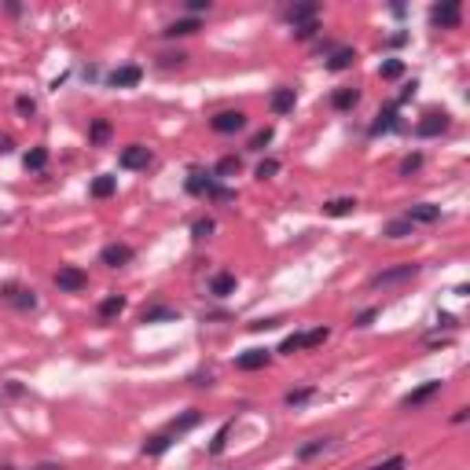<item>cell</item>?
<instances>
[{
    "label": "cell",
    "instance_id": "obj_1",
    "mask_svg": "<svg viewBox=\"0 0 470 470\" xmlns=\"http://www.w3.org/2000/svg\"><path fill=\"white\" fill-rule=\"evenodd\" d=\"M188 191L191 195H210V199H232V191H224L217 184V177H210V173H191Z\"/></svg>",
    "mask_w": 470,
    "mask_h": 470
},
{
    "label": "cell",
    "instance_id": "obj_2",
    "mask_svg": "<svg viewBox=\"0 0 470 470\" xmlns=\"http://www.w3.org/2000/svg\"><path fill=\"white\" fill-rule=\"evenodd\" d=\"M415 276H419V265H393V269H382L371 276V287H393V283L415 280Z\"/></svg>",
    "mask_w": 470,
    "mask_h": 470
},
{
    "label": "cell",
    "instance_id": "obj_3",
    "mask_svg": "<svg viewBox=\"0 0 470 470\" xmlns=\"http://www.w3.org/2000/svg\"><path fill=\"white\" fill-rule=\"evenodd\" d=\"M56 287L59 291H85V287H89V276H85L81 269H74V265H63V269L56 272Z\"/></svg>",
    "mask_w": 470,
    "mask_h": 470
},
{
    "label": "cell",
    "instance_id": "obj_4",
    "mask_svg": "<svg viewBox=\"0 0 470 470\" xmlns=\"http://www.w3.org/2000/svg\"><path fill=\"white\" fill-rule=\"evenodd\" d=\"M459 15H463L459 0H448V4H437L434 12H430V23L441 26V30H452V26H459Z\"/></svg>",
    "mask_w": 470,
    "mask_h": 470
},
{
    "label": "cell",
    "instance_id": "obj_5",
    "mask_svg": "<svg viewBox=\"0 0 470 470\" xmlns=\"http://www.w3.org/2000/svg\"><path fill=\"white\" fill-rule=\"evenodd\" d=\"M213 133H239V129H247V114L243 111H221V114H213Z\"/></svg>",
    "mask_w": 470,
    "mask_h": 470
},
{
    "label": "cell",
    "instance_id": "obj_6",
    "mask_svg": "<svg viewBox=\"0 0 470 470\" xmlns=\"http://www.w3.org/2000/svg\"><path fill=\"white\" fill-rule=\"evenodd\" d=\"M100 261L111 265V269H122V265L133 261V247H125V243H111V247L100 250Z\"/></svg>",
    "mask_w": 470,
    "mask_h": 470
},
{
    "label": "cell",
    "instance_id": "obj_7",
    "mask_svg": "<svg viewBox=\"0 0 470 470\" xmlns=\"http://www.w3.org/2000/svg\"><path fill=\"white\" fill-rule=\"evenodd\" d=\"M404 221H412V224H437V221H441V210L430 206V202H415V206H408V213H404Z\"/></svg>",
    "mask_w": 470,
    "mask_h": 470
},
{
    "label": "cell",
    "instance_id": "obj_8",
    "mask_svg": "<svg viewBox=\"0 0 470 470\" xmlns=\"http://www.w3.org/2000/svg\"><path fill=\"white\" fill-rule=\"evenodd\" d=\"M147 162H151V151L147 147H140V144H129L122 151V166L125 169H147Z\"/></svg>",
    "mask_w": 470,
    "mask_h": 470
},
{
    "label": "cell",
    "instance_id": "obj_9",
    "mask_svg": "<svg viewBox=\"0 0 470 470\" xmlns=\"http://www.w3.org/2000/svg\"><path fill=\"white\" fill-rule=\"evenodd\" d=\"M269 364V349H247L243 357H235V368L239 371H258Z\"/></svg>",
    "mask_w": 470,
    "mask_h": 470
},
{
    "label": "cell",
    "instance_id": "obj_10",
    "mask_svg": "<svg viewBox=\"0 0 470 470\" xmlns=\"http://www.w3.org/2000/svg\"><path fill=\"white\" fill-rule=\"evenodd\" d=\"M441 393V382H423L419 390H412L408 397H404V408H419V404H426L430 397H437Z\"/></svg>",
    "mask_w": 470,
    "mask_h": 470
},
{
    "label": "cell",
    "instance_id": "obj_11",
    "mask_svg": "<svg viewBox=\"0 0 470 470\" xmlns=\"http://www.w3.org/2000/svg\"><path fill=\"white\" fill-rule=\"evenodd\" d=\"M448 129V114H426L419 125H415V133L419 136H441Z\"/></svg>",
    "mask_w": 470,
    "mask_h": 470
},
{
    "label": "cell",
    "instance_id": "obj_12",
    "mask_svg": "<svg viewBox=\"0 0 470 470\" xmlns=\"http://www.w3.org/2000/svg\"><path fill=\"white\" fill-rule=\"evenodd\" d=\"M287 23H291L294 30L305 26V23H316V4H294V8H287Z\"/></svg>",
    "mask_w": 470,
    "mask_h": 470
},
{
    "label": "cell",
    "instance_id": "obj_13",
    "mask_svg": "<svg viewBox=\"0 0 470 470\" xmlns=\"http://www.w3.org/2000/svg\"><path fill=\"white\" fill-rule=\"evenodd\" d=\"M107 81H111L114 89H133V85L140 81V67H118Z\"/></svg>",
    "mask_w": 470,
    "mask_h": 470
},
{
    "label": "cell",
    "instance_id": "obj_14",
    "mask_svg": "<svg viewBox=\"0 0 470 470\" xmlns=\"http://www.w3.org/2000/svg\"><path fill=\"white\" fill-rule=\"evenodd\" d=\"M269 103H272V111H276V114H291V111H294V103H298V96H294V89H276Z\"/></svg>",
    "mask_w": 470,
    "mask_h": 470
},
{
    "label": "cell",
    "instance_id": "obj_15",
    "mask_svg": "<svg viewBox=\"0 0 470 470\" xmlns=\"http://www.w3.org/2000/svg\"><path fill=\"white\" fill-rule=\"evenodd\" d=\"M195 423H199V412L191 408V412H184V415H180V419H173V423H169L162 434H169V437H180V434H188V430H191V426H195Z\"/></svg>",
    "mask_w": 470,
    "mask_h": 470
},
{
    "label": "cell",
    "instance_id": "obj_16",
    "mask_svg": "<svg viewBox=\"0 0 470 470\" xmlns=\"http://www.w3.org/2000/svg\"><path fill=\"white\" fill-rule=\"evenodd\" d=\"M4 298H8L12 305H19V309H34V305H37L34 291H23V287H4Z\"/></svg>",
    "mask_w": 470,
    "mask_h": 470
},
{
    "label": "cell",
    "instance_id": "obj_17",
    "mask_svg": "<svg viewBox=\"0 0 470 470\" xmlns=\"http://www.w3.org/2000/svg\"><path fill=\"white\" fill-rule=\"evenodd\" d=\"M122 313H125V298L122 294H111V298H103V302H100V320H114Z\"/></svg>",
    "mask_w": 470,
    "mask_h": 470
},
{
    "label": "cell",
    "instance_id": "obj_18",
    "mask_svg": "<svg viewBox=\"0 0 470 470\" xmlns=\"http://www.w3.org/2000/svg\"><path fill=\"white\" fill-rule=\"evenodd\" d=\"M210 291L217 294V298H228V294L235 291V276H232V272H217V276L210 280Z\"/></svg>",
    "mask_w": 470,
    "mask_h": 470
},
{
    "label": "cell",
    "instance_id": "obj_19",
    "mask_svg": "<svg viewBox=\"0 0 470 470\" xmlns=\"http://www.w3.org/2000/svg\"><path fill=\"white\" fill-rule=\"evenodd\" d=\"M352 59H357V52H352V48H335V52H331V59H327V70H346V67H352Z\"/></svg>",
    "mask_w": 470,
    "mask_h": 470
},
{
    "label": "cell",
    "instance_id": "obj_20",
    "mask_svg": "<svg viewBox=\"0 0 470 470\" xmlns=\"http://www.w3.org/2000/svg\"><path fill=\"white\" fill-rule=\"evenodd\" d=\"M195 30H199V19H180V23L162 30V37H188V34H195Z\"/></svg>",
    "mask_w": 470,
    "mask_h": 470
},
{
    "label": "cell",
    "instance_id": "obj_21",
    "mask_svg": "<svg viewBox=\"0 0 470 470\" xmlns=\"http://www.w3.org/2000/svg\"><path fill=\"white\" fill-rule=\"evenodd\" d=\"M352 210H357V199H331L324 206L327 217H346V213H352Z\"/></svg>",
    "mask_w": 470,
    "mask_h": 470
},
{
    "label": "cell",
    "instance_id": "obj_22",
    "mask_svg": "<svg viewBox=\"0 0 470 470\" xmlns=\"http://www.w3.org/2000/svg\"><path fill=\"white\" fill-rule=\"evenodd\" d=\"M169 445H173V437H169V434H155V437H147V441H144V456H162Z\"/></svg>",
    "mask_w": 470,
    "mask_h": 470
},
{
    "label": "cell",
    "instance_id": "obj_23",
    "mask_svg": "<svg viewBox=\"0 0 470 470\" xmlns=\"http://www.w3.org/2000/svg\"><path fill=\"white\" fill-rule=\"evenodd\" d=\"M412 228H415V224L401 217V221H390L386 228H382V235H386V239H404V235H412Z\"/></svg>",
    "mask_w": 470,
    "mask_h": 470
},
{
    "label": "cell",
    "instance_id": "obj_24",
    "mask_svg": "<svg viewBox=\"0 0 470 470\" xmlns=\"http://www.w3.org/2000/svg\"><path fill=\"white\" fill-rule=\"evenodd\" d=\"M114 188H118L114 177H96V180H92V195H96V199H111Z\"/></svg>",
    "mask_w": 470,
    "mask_h": 470
},
{
    "label": "cell",
    "instance_id": "obj_25",
    "mask_svg": "<svg viewBox=\"0 0 470 470\" xmlns=\"http://www.w3.org/2000/svg\"><path fill=\"white\" fill-rule=\"evenodd\" d=\"M144 324H155V320H177V309H169V305H155V309H144Z\"/></svg>",
    "mask_w": 470,
    "mask_h": 470
},
{
    "label": "cell",
    "instance_id": "obj_26",
    "mask_svg": "<svg viewBox=\"0 0 470 470\" xmlns=\"http://www.w3.org/2000/svg\"><path fill=\"white\" fill-rule=\"evenodd\" d=\"M331 445V437H316V441H309V445H302L298 448V459H313V456H320L324 448Z\"/></svg>",
    "mask_w": 470,
    "mask_h": 470
},
{
    "label": "cell",
    "instance_id": "obj_27",
    "mask_svg": "<svg viewBox=\"0 0 470 470\" xmlns=\"http://www.w3.org/2000/svg\"><path fill=\"white\" fill-rule=\"evenodd\" d=\"M235 173H239V158H235V155H224L221 162H217V173H213V177L224 180V177H235Z\"/></svg>",
    "mask_w": 470,
    "mask_h": 470
},
{
    "label": "cell",
    "instance_id": "obj_28",
    "mask_svg": "<svg viewBox=\"0 0 470 470\" xmlns=\"http://www.w3.org/2000/svg\"><path fill=\"white\" fill-rule=\"evenodd\" d=\"M107 136H111V122L96 118V122H92V129H89V144H103Z\"/></svg>",
    "mask_w": 470,
    "mask_h": 470
},
{
    "label": "cell",
    "instance_id": "obj_29",
    "mask_svg": "<svg viewBox=\"0 0 470 470\" xmlns=\"http://www.w3.org/2000/svg\"><path fill=\"white\" fill-rule=\"evenodd\" d=\"M331 103H335L338 111H349V107L357 103V89H338L335 96H331Z\"/></svg>",
    "mask_w": 470,
    "mask_h": 470
},
{
    "label": "cell",
    "instance_id": "obj_30",
    "mask_svg": "<svg viewBox=\"0 0 470 470\" xmlns=\"http://www.w3.org/2000/svg\"><path fill=\"white\" fill-rule=\"evenodd\" d=\"M45 166H48V151H45V147H34V151L26 155V169H34V173H41Z\"/></svg>",
    "mask_w": 470,
    "mask_h": 470
},
{
    "label": "cell",
    "instance_id": "obj_31",
    "mask_svg": "<svg viewBox=\"0 0 470 470\" xmlns=\"http://www.w3.org/2000/svg\"><path fill=\"white\" fill-rule=\"evenodd\" d=\"M228 434H232V419L217 430V437H213V445H210V456H221V452H224V445H228Z\"/></svg>",
    "mask_w": 470,
    "mask_h": 470
},
{
    "label": "cell",
    "instance_id": "obj_32",
    "mask_svg": "<svg viewBox=\"0 0 470 470\" xmlns=\"http://www.w3.org/2000/svg\"><path fill=\"white\" fill-rule=\"evenodd\" d=\"M379 74H382L386 81H397L401 74H404V63H401V59H386V63L379 67Z\"/></svg>",
    "mask_w": 470,
    "mask_h": 470
},
{
    "label": "cell",
    "instance_id": "obj_33",
    "mask_svg": "<svg viewBox=\"0 0 470 470\" xmlns=\"http://www.w3.org/2000/svg\"><path fill=\"white\" fill-rule=\"evenodd\" d=\"M393 118H397V111H386V114H379V122L371 125V133H386V129H393V125H397V122H393Z\"/></svg>",
    "mask_w": 470,
    "mask_h": 470
},
{
    "label": "cell",
    "instance_id": "obj_34",
    "mask_svg": "<svg viewBox=\"0 0 470 470\" xmlns=\"http://www.w3.org/2000/svg\"><path fill=\"white\" fill-rule=\"evenodd\" d=\"M408 463H404V456H390V459H382V463L375 467H368V470H404Z\"/></svg>",
    "mask_w": 470,
    "mask_h": 470
},
{
    "label": "cell",
    "instance_id": "obj_35",
    "mask_svg": "<svg viewBox=\"0 0 470 470\" xmlns=\"http://www.w3.org/2000/svg\"><path fill=\"white\" fill-rule=\"evenodd\" d=\"M298 349H305V335H291V338H283V346H280V352H298Z\"/></svg>",
    "mask_w": 470,
    "mask_h": 470
},
{
    "label": "cell",
    "instance_id": "obj_36",
    "mask_svg": "<svg viewBox=\"0 0 470 470\" xmlns=\"http://www.w3.org/2000/svg\"><path fill=\"white\" fill-rule=\"evenodd\" d=\"M309 397H313V386H305V390H291V393H287V404L294 408V404H305Z\"/></svg>",
    "mask_w": 470,
    "mask_h": 470
},
{
    "label": "cell",
    "instance_id": "obj_37",
    "mask_svg": "<svg viewBox=\"0 0 470 470\" xmlns=\"http://www.w3.org/2000/svg\"><path fill=\"white\" fill-rule=\"evenodd\" d=\"M276 173H280V162H276V158H269V162L258 166V180H269V177H276Z\"/></svg>",
    "mask_w": 470,
    "mask_h": 470
},
{
    "label": "cell",
    "instance_id": "obj_38",
    "mask_svg": "<svg viewBox=\"0 0 470 470\" xmlns=\"http://www.w3.org/2000/svg\"><path fill=\"white\" fill-rule=\"evenodd\" d=\"M419 166H423V155H408V158H404V162H401V173L408 177V173H415V169H419Z\"/></svg>",
    "mask_w": 470,
    "mask_h": 470
},
{
    "label": "cell",
    "instance_id": "obj_39",
    "mask_svg": "<svg viewBox=\"0 0 470 470\" xmlns=\"http://www.w3.org/2000/svg\"><path fill=\"white\" fill-rule=\"evenodd\" d=\"M269 140H272V129H261V133H254V140H250V147H254V151H261V147L269 144Z\"/></svg>",
    "mask_w": 470,
    "mask_h": 470
},
{
    "label": "cell",
    "instance_id": "obj_40",
    "mask_svg": "<svg viewBox=\"0 0 470 470\" xmlns=\"http://www.w3.org/2000/svg\"><path fill=\"white\" fill-rule=\"evenodd\" d=\"M316 30H320V23H305V26H298V30H294V37H298V41H309V37L316 34Z\"/></svg>",
    "mask_w": 470,
    "mask_h": 470
},
{
    "label": "cell",
    "instance_id": "obj_41",
    "mask_svg": "<svg viewBox=\"0 0 470 470\" xmlns=\"http://www.w3.org/2000/svg\"><path fill=\"white\" fill-rule=\"evenodd\" d=\"M213 232V221H195V239H206Z\"/></svg>",
    "mask_w": 470,
    "mask_h": 470
},
{
    "label": "cell",
    "instance_id": "obj_42",
    "mask_svg": "<svg viewBox=\"0 0 470 470\" xmlns=\"http://www.w3.org/2000/svg\"><path fill=\"white\" fill-rule=\"evenodd\" d=\"M371 320H375V309H364V313H360V316H357V327H368V324H371Z\"/></svg>",
    "mask_w": 470,
    "mask_h": 470
},
{
    "label": "cell",
    "instance_id": "obj_43",
    "mask_svg": "<svg viewBox=\"0 0 470 470\" xmlns=\"http://www.w3.org/2000/svg\"><path fill=\"white\" fill-rule=\"evenodd\" d=\"M188 12H210V0H188Z\"/></svg>",
    "mask_w": 470,
    "mask_h": 470
},
{
    "label": "cell",
    "instance_id": "obj_44",
    "mask_svg": "<svg viewBox=\"0 0 470 470\" xmlns=\"http://www.w3.org/2000/svg\"><path fill=\"white\" fill-rule=\"evenodd\" d=\"M19 111H23V114H34V100H26V96H19Z\"/></svg>",
    "mask_w": 470,
    "mask_h": 470
},
{
    "label": "cell",
    "instance_id": "obj_45",
    "mask_svg": "<svg viewBox=\"0 0 470 470\" xmlns=\"http://www.w3.org/2000/svg\"><path fill=\"white\" fill-rule=\"evenodd\" d=\"M8 151H12V140L4 136V140H0V155H8Z\"/></svg>",
    "mask_w": 470,
    "mask_h": 470
}]
</instances>
